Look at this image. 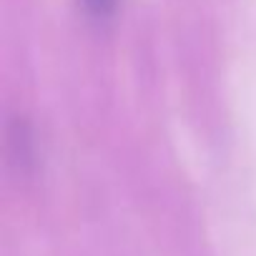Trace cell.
Returning <instances> with one entry per match:
<instances>
[{
    "instance_id": "obj_1",
    "label": "cell",
    "mask_w": 256,
    "mask_h": 256,
    "mask_svg": "<svg viewBox=\"0 0 256 256\" xmlns=\"http://www.w3.org/2000/svg\"><path fill=\"white\" fill-rule=\"evenodd\" d=\"M83 3L88 6L90 13H96V16H108V13L113 10V6H116V0H83Z\"/></svg>"
}]
</instances>
